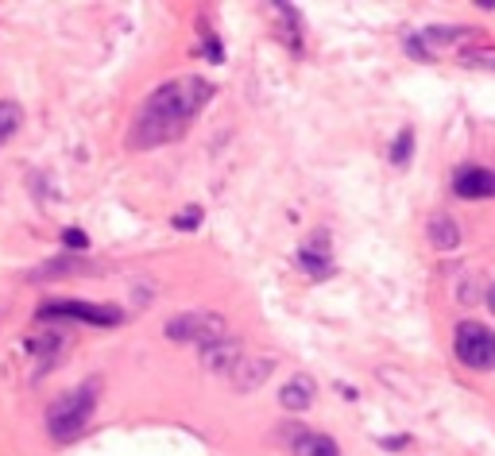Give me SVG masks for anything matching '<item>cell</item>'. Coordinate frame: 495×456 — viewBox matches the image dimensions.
Returning a JSON list of instances; mask_svg holds the SVG:
<instances>
[{
    "mask_svg": "<svg viewBox=\"0 0 495 456\" xmlns=\"http://www.w3.org/2000/svg\"><path fill=\"white\" fill-rule=\"evenodd\" d=\"M488 310L495 313V286H488Z\"/></svg>",
    "mask_w": 495,
    "mask_h": 456,
    "instance_id": "cell-17",
    "label": "cell"
},
{
    "mask_svg": "<svg viewBox=\"0 0 495 456\" xmlns=\"http://www.w3.org/2000/svg\"><path fill=\"white\" fill-rule=\"evenodd\" d=\"M452 348H457V359L476 371H491L495 367V333L476 321H460L457 336H452Z\"/></svg>",
    "mask_w": 495,
    "mask_h": 456,
    "instance_id": "cell-3",
    "label": "cell"
},
{
    "mask_svg": "<svg viewBox=\"0 0 495 456\" xmlns=\"http://www.w3.org/2000/svg\"><path fill=\"white\" fill-rule=\"evenodd\" d=\"M197 220H202V209H186V213H178V217H174V228H182V232H186V228H194Z\"/></svg>",
    "mask_w": 495,
    "mask_h": 456,
    "instance_id": "cell-16",
    "label": "cell"
},
{
    "mask_svg": "<svg viewBox=\"0 0 495 456\" xmlns=\"http://www.w3.org/2000/svg\"><path fill=\"white\" fill-rule=\"evenodd\" d=\"M279 402H282V410H290V413L310 410V402H313V379H306V375H294L290 383L279 390Z\"/></svg>",
    "mask_w": 495,
    "mask_h": 456,
    "instance_id": "cell-10",
    "label": "cell"
},
{
    "mask_svg": "<svg viewBox=\"0 0 495 456\" xmlns=\"http://www.w3.org/2000/svg\"><path fill=\"white\" fill-rule=\"evenodd\" d=\"M271 371H275V359L256 356V352H244L228 379L236 383V390H256L259 383H267V375H271Z\"/></svg>",
    "mask_w": 495,
    "mask_h": 456,
    "instance_id": "cell-7",
    "label": "cell"
},
{
    "mask_svg": "<svg viewBox=\"0 0 495 456\" xmlns=\"http://www.w3.org/2000/svg\"><path fill=\"white\" fill-rule=\"evenodd\" d=\"M294 456H341L333 437H325V433H302L298 441H294Z\"/></svg>",
    "mask_w": 495,
    "mask_h": 456,
    "instance_id": "cell-11",
    "label": "cell"
},
{
    "mask_svg": "<svg viewBox=\"0 0 495 456\" xmlns=\"http://www.w3.org/2000/svg\"><path fill=\"white\" fill-rule=\"evenodd\" d=\"M240 356H244V348H240L236 336H225V341L202 348V364H205V371H217V375H233V367L240 364Z\"/></svg>",
    "mask_w": 495,
    "mask_h": 456,
    "instance_id": "cell-8",
    "label": "cell"
},
{
    "mask_svg": "<svg viewBox=\"0 0 495 456\" xmlns=\"http://www.w3.org/2000/svg\"><path fill=\"white\" fill-rule=\"evenodd\" d=\"M166 336L171 341H194V344H217L225 341V321L217 313H178L166 321Z\"/></svg>",
    "mask_w": 495,
    "mask_h": 456,
    "instance_id": "cell-5",
    "label": "cell"
},
{
    "mask_svg": "<svg viewBox=\"0 0 495 456\" xmlns=\"http://www.w3.org/2000/svg\"><path fill=\"white\" fill-rule=\"evenodd\" d=\"M62 243H66V248H86V243H89V236H86V232H81V228H66V232H62Z\"/></svg>",
    "mask_w": 495,
    "mask_h": 456,
    "instance_id": "cell-15",
    "label": "cell"
},
{
    "mask_svg": "<svg viewBox=\"0 0 495 456\" xmlns=\"http://www.w3.org/2000/svg\"><path fill=\"white\" fill-rule=\"evenodd\" d=\"M298 263H302V271H310V274H329V267H333L329 256H325V251H313L310 243L298 251Z\"/></svg>",
    "mask_w": 495,
    "mask_h": 456,
    "instance_id": "cell-13",
    "label": "cell"
},
{
    "mask_svg": "<svg viewBox=\"0 0 495 456\" xmlns=\"http://www.w3.org/2000/svg\"><path fill=\"white\" fill-rule=\"evenodd\" d=\"M93 402H97V379H89L86 387L70 390V395H62L50 402L47 410V429L55 441H73L81 429L89 426L93 418Z\"/></svg>",
    "mask_w": 495,
    "mask_h": 456,
    "instance_id": "cell-2",
    "label": "cell"
},
{
    "mask_svg": "<svg viewBox=\"0 0 495 456\" xmlns=\"http://www.w3.org/2000/svg\"><path fill=\"white\" fill-rule=\"evenodd\" d=\"M19 120H24V112H19L16 101H0V143H8L19 128Z\"/></svg>",
    "mask_w": 495,
    "mask_h": 456,
    "instance_id": "cell-12",
    "label": "cell"
},
{
    "mask_svg": "<svg viewBox=\"0 0 495 456\" xmlns=\"http://www.w3.org/2000/svg\"><path fill=\"white\" fill-rule=\"evenodd\" d=\"M410 155H414V132H398V140L391 147V163L395 166H406Z\"/></svg>",
    "mask_w": 495,
    "mask_h": 456,
    "instance_id": "cell-14",
    "label": "cell"
},
{
    "mask_svg": "<svg viewBox=\"0 0 495 456\" xmlns=\"http://www.w3.org/2000/svg\"><path fill=\"white\" fill-rule=\"evenodd\" d=\"M209 101V86L202 78H178L166 81L143 101L140 116L132 124V147H159L178 140L189 120L202 112V104Z\"/></svg>",
    "mask_w": 495,
    "mask_h": 456,
    "instance_id": "cell-1",
    "label": "cell"
},
{
    "mask_svg": "<svg viewBox=\"0 0 495 456\" xmlns=\"http://www.w3.org/2000/svg\"><path fill=\"white\" fill-rule=\"evenodd\" d=\"M426 236H429V243H434V248H441V251L460 248V225H457V220H452L449 213H434V217H429Z\"/></svg>",
    "mask_w": 495,
    "mask_h": 456,
    "instance_id": "cell-9",
    "label": "cell"
},
{
    "mask_svg": "<svg viewBox=\"0 0 495 456\" xmlns=\"http://www.w3.org/2000/svg\"><path fill=\"white\" fill-rule=\"evenodd\" d=\"M39 321H86V325H120L124 313L117 305H93V302H47L39 305Z\"/></svg>",
    "mask_w": 495,
    "mask_h": 456,
    "instance_id": "cell-4",
    "label": "cell"
},
{
    "mask_svg": "<svg viewBox=\"0 0 495 456\" xmlns=\"http://www.w3.org/2000/svg\"><path fill=\"white\" fill-rule=\"evenodd\" d=\"M452 189L457 197L480 201V197H495V171H483V166H460L452 174Z\"/></svg>",
    "mask_w": 495,
    "mask_h": 456,
    "instance_id": "cell-6",
    "label": "cell"
}]
</instances>
